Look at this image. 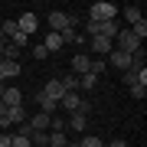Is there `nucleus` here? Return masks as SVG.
Masks as SVG:
<instances>
[{"instance_id": "0eeeda50", "label": "nucleus", "mask_w": 147, "mask_h": 147, "mask_svg": "<svg viewBox=\"0 0 147 147\" xmlns=\"http://www.w3.org/2000/svg\"><path fill=\"white\" fill-rule=\"evenodd\" d=\"M108 62L115 65L118 72H127V69H131V56L121 53V49H111V53H108Z\"/></svg>"}, {"instance_id": "20e7f679", "label": "nucleus", "mask_w": 147, "mask_h": 147, "mask_svg": "<svg viewBox=\"0 0 147 147\" xmlns=\"http://www.w3.org/2000/svg\"><path fill=\"white\" fill-rule=\"evenodd\" d=\"M23 121H26V108L16 105V108H7L3 115H0V127H7V131H10V124H23Z\"/></svg>"}, {"instance_id": "f8f14e48", "label": "nucleus", "mask_w": 147, "mask_h": 147, "mask_svg": "<svg viewBox=\"0 0 147 147\" xmlns=\"http://www.w3.org/2000/svg\"><path fill=\"white\" fill-rule=\"evenodd\" d=\"M0 101H3L7 108H16V105H23V95H20V88L7 85V88H3V98H0Z\"/></svg>"}, {"instance_id": "423d86ee", "label": "nucleus", "mask_w": 147, "mask_h": 147, "mask_svg": "<svg viewBox=\"0 0 147 147\" xmlns=\"http://www.w3.org/2000/svg\"><path fill=\"white\" fill-rule=\"evenodd\" d=\"M82 98H85V95H79V92H65L62 98H59V108H62L65 115H75L79 105H82Z\"/></svg>"}, {"instance_id": "ddd939ff", "label": "nucleus", "mask_w": 147, "mask_h": 147, "mask_svg": "<svg viewBox=\"0 0 147 147\" xmlns=\"http://www.w3.org/2000/svg\"><path fill=\"white\" fill-rule=\"evenodd\" d=\"M36 105H39V111H42V115H56V111H59V101L46 98L42 92H36Z\"/></svg>"}, {"instance_id": "2eb2a0df", "label": "nucleus", "mask_w": 147, "mask_h": 147, "mask_svg": "<svg viewBox=\"0 0 147 147\" xmlns=\"http://www.w3.org/2000/svg\"><path fill=\"white\" fill-rule=\"evenodd\" d=\"M23 69H20V62H3L0 65V75H3V82H10V79H16Z\"/></svg>"}, {"instance_id": "9b49d317", "label": "nucleus", "mask_w": 147, "mask_h": 147, "mask_svg": "<svg viewBox=\"0 0 147 147\" xmlns=\"http://www.w3.org/2000/svg\"><path fill=\"white\" fill-rule=\"evenodd\" d=\"M72 75H85L88 72V65H92V56H85V53H79V56H72Z\"/></svg>"}, {"instance_id": "39448f33", "label": "nucleus", "mask_w": 147, "mask_h": 147, "mask_svg": "<svg viewBox=\"0 0 147 147\" xmlns=\"http://www.w3.org/2000/svg\"><path fill=\"white\" fill-rule=\"evenodd\" d=\"M16 26H20V33L30 39V36H36V30H39V16H36V13H20Z\"/></svg>"}, {"instance_id": "6ab92c4d", "label": "nucleus", "mask_w": 147, "mask_h": 147, "mask_svg": "<svg viewBox=\"0 0 147 147\" xmlns=\"http://www.w3.org/2000/svg\"><path fill=\"white\" fill-rule=\"evenodd\" d=\"M59 82H62V92H79V75L69 72V75H62ZM79 95H82V92H79Z\"/></svg>"}, {"instance_id": "aec40b11", "label": "nucleus", "mask_w": 147, "mask_h": 147, "mask_svg": "<svg viewBox=\"0 0 147 147\" xmlns=\"http://www.w3.org/2000/svg\"><path fill=\"white\" fill-rule=\"evenodd\" d=\"M118 13L124 16V20L131 23V26H134V23H141V20H144V16H141V10H137V7H124V10H118Z\"/></svg>"}, {"instance_id": "6e6552de", "label": "nucleus", "mask_w": 147, "mask_h": 147, "mask_svg": "<svg viewBox=\"0 0 147 147\" xmlns=\"http://www.w3.org/2000/svg\"><path fill=\"white\" fill-rule=\"evenodd\" d=\"M42 46H46V53L53 56V53H59V49L65 46V39H62V33H53V30H49L46 39H42Z\"/></svg>"}, {"instance_id": "412c9836", "label": "nucleus", "mask_w": 147, "mask_h": 147, "mask_svg": "<svg viewBox=\"0 0 147 147\" xmlns=\"http://www.w3.org/2000/svg\"><path fill=\"white\" fill-rule=\"evenodd\" d=\"M30 144L33 147H49V131H33L30 134Z\"/></svg>"}, {"instance_id": "f03ea898", "label": "nucleus", "mask_w": 147, "mask_h": 147, "mask_svg": "<svg viewBox=\"0 0 147 147\" xmlns=\"http://www.w3.org/2000/svg\"><path fill=\"white\" fill-rule=\"evenodd\" d=\"M115 42H118L115 49H121V53H127V56H134L137 49H141V39H137V36H134L131 30H118V36H115Z\"/></svg>"}, {"instance_id": "b1692460", "label": "nucleus", "mask_w": 147, "mask_h": 147, "mask_svg": "<svg viewBox=\"0 0 147 147\" xmlns=\"http://www.w3.org/2000/svg\"><path fill=\"white\" fill-rule=\"evenodd\" d=\"M105 69H108V62H105V59H95V56H92V65H88V72H92V75H101Z\"/></svg>"}, {"instance_id": "f257e3e1", "label": "nucleus", "mask_w": 147, "mask_h": 147, "mask_svg": "<svg viewBox=\"0 0 147 147\" xmlns=\"http://www.w3.org/2000/svg\"><path fill=\"white\" fill-rule=\"evenodd\" d=\"M108 20H118V7L115 3L98 0V3L88 7V23H108Z\"/></svg>"}, {"instance_id": "1a4fd4ad", "label": "nucleus", "mask_w": 147, "mask_h": 147, "mask_svg": "<svg viewBox=\"0 0 147 147\" xmlns=\"http://www.w3.org/2000/svg\"><path fill=\"white\" fill-rule=\"evenodd\" d=\"M111 49H115V42H111V39H101V36H92V53H95V59L108 56Z\"/></svg>"}, {"instance_id": "c85d7f7f", "label": "nucleus", "mask_w": 147, "mask_h": 147, "mask_svg": "<svg viewBox=\"0 0 147 147\" xmlns=\"http://www.w3.org/2000/svg\"><path fill=\"white\" fill-rule=\"evenodd\" d=\"M75 115H85V118H88V115H92V101L82 98V105H79V111H75Z\"/></svg>"}, {"instance_id": "4be33fe9", "label": "nucleus", "mask_w": 147, "mask_h": 147, "mask_svg": "<svg viewBox=\"0 0 147 147\" xmlns=\"http://www.w3.org/2000/svg\"><path fill=\"white\" fill-rule=\"evenodd\" d=\"M20 53H23L20 46H13V42H7V46H3V62H16V59H20Z\"/></svg>"}, {"instance_id": "dca6fc26", "label": "nucleus", "mask_w": 147, "mask_h": 147, "mask_svg": "<svg viewBox=\"0 0 147 147\" xmlns=\"http://www.w3.org/2000/svg\"><path fill=\"white\" fill-rule=\"evenodd\" d=\"M0 30H3V36H7V42L20 36V26H16V20H0Z\"/></svg>"}, {"instance_id": "a878e982", "label": "nucleus", "mask_w": 147, "mask_h": 147, "mask_svg": "<svg viewBox=\"0 0 147 147\" xmlns=\"http://www.w3.org/2000/svg\"><path fill=\"white\" fill-rule=\"evenodd\" d=\"M127 30H131L134 36H137V39L144 42V36H147V23H144V20H141V23H134V26H127Z\"/></svg>"}, {"instance_id": "c9c22d12", "label": "nucleus", "mask_w": 147, "mask_h": 147, "mask_svg": "<svg viewBox=\"0 0 147 147\" xmlns=\"http://www.w3.org/2000/svg\"><path fill=\"white\" fill-rule=\"evenodd\" d=\"M0 65H3V59H0Z\"/></svg>"}, {"instance_id": "cd10ccee", "label": "nucleus", "mask_w": 147, "mask_h": 147, "mask_svg": "<svg viewBox=\"0 0 147 147\" xmlns=\"http://www.w3.org/2000/svg\"><path fill=\"white\" fill-rule=\"evenodd\" d=\"M30 134H33L30 121H23V124H16V137H30Z\"/></svg>"}, {"instance_id": "393cba45", "label": "nucleus", "mask_w": 147, "mask_h": 147, "mask_svg": "<svg viewBox=\"0 0 147 147\" xmlns=\"http://www.w3.org/2000/svg\"><path fill=\"white\" fill-rule=\"evenodd\" d=\"M49 131H65V118L62 115H53V118H49Z\"/></svg>"}, {"instance_id": "f3484780", "label": "nucleus", "mask_w": 147, "mask_h": 147, "mask_svg": "<svg viewBox=\"0 0 147 147\" xmlns=\"http://www.w3.org/2000/svg\"><path fill=\"white\" fill-rule=\"evenodd\" d=\"M49 118H53V115H42V111H39V115L30 118V127H33V131H49Z\"/></svg>"}, {"instance_id": "f704fd0d", "label": "nucleus", "mask_w": 147, "mask_h": 147, "mask_svg": "<svg viewBox=\"0 0 147 147\" xmlns=\"http://www.w3.org/2000/svg\"><path fill=\"white\" fill-rule=\"evenodd\" d=\"M65 147H82V144H79V141H69V144H65Z\"/></svg>"}, {"instance_id": "9d476101", "label": "nucleus", "mask_w": 147, "mask_h": 147, "mask_svg": "<svg viewBox=\"0 0 147 147\" xmlns=\"http://www.w3.org/2000/svg\"><path fill=\"white\" fill-rule=\"evenodd\" d=\"M39 92L46 95V98H53V101H59V98H62V95H65V92H62V82H59V79H49V82L42 85Z\"/></svg>"}, {"instance_id": "bb28decb", "label": "nucleus", "mask_w": 147, "mask_h": 147, "mask_svg": "<svg viewBox=\"0 0 147 147\" xmlns=\"http://www.w3.org/2000/svg\"><path fill=\"white\" fill-rule=\"evenodd\" d=\"M79 144H82V147H105V141H101V137H92V134H88V137H82Z\"/></svg>"}, {"instance_id": "7ed1b4c3", "label": "nucleus", "mask_w": 147, "mask_h": 147, "mask_svg": "<svg viewBox=\"0 0 147 147\" xmlns=\"http://www.w3.org/2000/svg\"><path fill=\"white\" fill-rule=\"evenodd\" d=\"M75 16L72 13H62V10H53L49 13V26H53V33H65V30H75Z\"/></svg>"}, {"instance_id": "4468645a", "label": "nucleus", "mask_w": 147, "mask_h": 147, "mask_svg": "<svg viewBox=\"0 0 147 147\" xmlns=\"http://www.w3.org/2000/svg\"><path fill=\"white\" fill-rule=\"evenodd\" d=\"M85 124H88V118H85V115H69V118H65V127H69V131H75V134H85Z\"/></svg>"}, {"instance_id": "72a5a7b5", "label": "nucleus", "mask_w": 147, "mask_h": 147, "mask_svg": "<svg viewBox=\"0 0 147 147\" xmlns=\"http://www.w3.org/2000/svg\"><path fill=\"white\" fill-rule=\"evenodd\" d=\"M105 147H127V141H121V137H115L111 144H105Z\"/></svg>"}, {"instance_id": "c756f323", "label": "nucleus", "mask_w": 147, "mask_h": 147, "mask_svg": "<svg viewBox=\"0 0 147 147\" xmlns=\"http://www.w3.org/2000/svg\"><path fill=\"white\" fill-rule=\"evenodd\" d=\"M49 53H46V46H42V42H36V46H33V59H46Z\"/></svg>"}, {"instance_id": "2f4dec72", "label": "nucleus", "mask_w": 147, "mask_h": 147, "mask_svg": "<svg viewBox=\"0 0 147 147\" xmlns=\"http://www.w3.org/2000/svg\"><path fill=\"white\" fill-rule=\"evenodd\" d=\"M10 147H33V144H30V137H16V134H13V144H10Z\"/></svg>"}, {"instance_id": "a211bd4d", "label": "nucleus", "mask_w": 147, "mask_h": 147, "mask_svg": "<svg viewBox=\"0 0 147 147\" xmlns=\"http://www.w3.org/2000/svg\"><path fill=\"white\" fill-rule=\"evenodd\" d=\"M95 85H98V75H92V72L79 75V92H92Z\"/></svg>"}, {"instance_id": "473e14b6", "label": "nucleus", "mask_w": 147, "mask_h": 147, "mask_svg": "<svg viewBox=\"0 0 147 147\" xmlns=\"http://www.w3.org/2000/svg\"><path fill=\"white\" fill-rule=\"evenodd\" d=\"M13 144V134H0V147H10Z\"/></svg>"}, {"instance_id": "7c9ffc66", "label": "nucleus", "mask_w": 147, "mask_h": 147, "mask_svg": "<svg viewBox=\"0 0 147 147\" xmlns=\"http://www.w3.org/2000/svg\"><path fill=\"white\" fill-rule=\"evenodd\" d=\"M131 95H134V98H137V101H141V98H144V95H147V88H144V85H131Z\"/></svg>"}, {"instance_id": "5701e85b", "label": "nucleus", "mask_w": 147, "mask_h": 147, "mask_svg": "<svg viewBox=\"0 0 147 147\" xmlns=\"http://www.w3.org/2000/svg\"><path fill=\"white\" fill-rule=\"evenodd\" d=\"M65 144H69L65 131H49V147H65Z\"/></svg>"}]
</instances>
